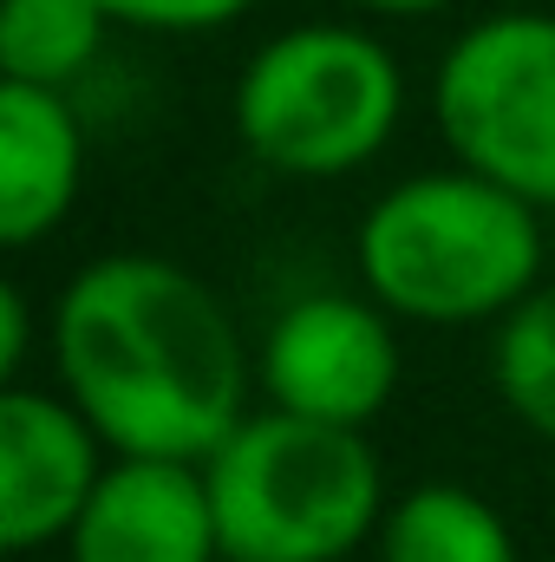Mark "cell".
<instances>
[{"label": "cell", "instance_id": "6da1fadb", "mask_svg": "<svg viewBox=\"0 0 555 562\" xmlns=\"http://www.w3.org/2000/svg\"><path fill=\"white\" fill-rule=\"evenodd\" d=\"M53 367L112 451L209 458L249 419V347L203 276L118 249L86 262L53 307Z\"/></svg>", "mask_w": 555, "mask_h": 562}, {"label": "cell", "instance_id": "7a4b0ae2", "mask_svg": "<svg viewBox=\"0 0 555 562\" xmlns=\"http://www.w3.org/2000/svg\"><path fill=\"white\" fill-rule=\"evenodd\" d=\"M353 262L366 294L399 321L471 327L503 321L523 294L543 288L550 229L530 196L471 164H451L393 183L360 216Z\"/></svg>", "mask_w": 555, "mask_h": 562}, {"label": "cell", "instance_id": "3957f363", "mask_svg": "<svg viewBox=\"0 0 555 562\" xmlns=\"http://www.w3.org/2000/svg\"><path fill=\"white\" fill-rule=\"evenodd\" d=\"M223 562H347L386 517V471L360 425L262 406L209 458Z\"/></svg>", "mask_w": 555, "mask_h": 562}, {"label": "cell", "instance_id": "277c9868", "mask_svg": "<svg viewBox=\"0 0 555 562\" xmlns=\"http://www.w3.org/2000/svg\"><path fill=\"white\" fill-rule=\"evenodd\" d=\"M229 119L256 164L327 183L393 144L406 119V72L366 26H287L249 53Z\"/></svg>", "mask_w": 555, "mask_h": 562}, {"label": "cell", "instance_id": "5b68a950", "mask_svg": "<svg viewBox=\"0 0 555 562\" xmlns=\"http://www.w3.org/2000/svg\"><path fill=\"white\" fill-rule=\"evenodd\" d=\"M431 119L457 164L555 210V13H490L431 72Z\"/></svg>", "mask_w": 555, "mask_h": 562}, {"label": "cell", "instance_id": "8992f818", "mask_svg": "<svg viewBox=\"0 0 555 562\" xmlns=\"http://www.w3.org/2000/svg\"><path fill=\"white\" fill-rule=\"evenodd\" d=\"M399 367L406 360H399L393 307L340 288L287 301L256 353V380L269 406L327 425H360V431L393 406Z\"/></svg>", "mask_w": 555, "mask_h": 562}, {"label": "cell", "instance_id": "52a82bcc", "mask_svg": "<svg viewBox=\"0 0 555 562\" xmlns=\"http://www.w3.org/2000/svg\"><path fill=\"white\" fill-rule=\"evenodd\" d=\"M105 431L79 413L72 393H39L7 380L0 393V550L33 557L72 530L105 477Z\"/></svg>", "mask_w": 555, "mask_h": 562}, {"label": "cell", "instance_id": "ba28073f", "mask_svg": "<svg viewBox=\"0 0 555 562\" xmlns=\"http://www.w3.org/2000/svg\"><path fill=\"white\" fill-rule=\"evenodd\" d=\"M66 562H223L203 464L112 451L99 491L66 530Z\"/></svg>", "mask_w": 555, "mask_h": 562}, {"label": "cell", "instance_id": "9c48e42d", "mask_svg": "<svg viewBox=\"0 0 555 562\" xmlns=\"http://www.w3.org/2000/svg\"><path fill=\"white\" fill-rule=\"evenodd\" d=\"M86 183V132L59 86H0V243L33 249L66 223Z\"/></svg>", "mask_w": 555, "mask_h": 562}, {"label": "cell", "instance_id": "30bf717a", "mask_svg": "<svg viewBox=\"0 0 555 562\" xmlns=\"http://www.w3.org/2000/svg\"><path fill=\"white\" fill-rule=\"evenodd\" d=\"M373 550L380 562H523L503 510L451 477H431L393 497L373 530Z\"/></svg>", "mask_w": 555, "mask_h": 562}, {"label": "cell", "instance_id": "8fae6325", "mask_svg": "<svg viewBox=\"0 0 555 562\" xmlns=\"http://www.w3.org/2000/svg\"><path fill=\"white\" fill-rule=\"evenodd\" d=\"M105 26H112V13L99 0H7L0 7V66H7V79L72 92L99 59Z\"/></svg>", "mask_w": 555, "mask_h": 562}, {"label": "cell", "instance_id": "7c38bea8", "mask_svg": "<svg viewBox=\"0 0 555 562\" xmlns=\"http://www.w3.org/2000/svg\"><path fill=\"white\" fill-rule=\"evenodd\" d=\"M490 380H497V400L530 425L543 445H555V288L523 294L497 321Z\"/></svg>", "mask_w": 555, "mask_h": 562}, {"label": "cell", "instance_id": "4fadbf2b", "mask_svg": "<svg viewBox=\"0 0 555 562\" xmlns=\"http://www.w3.org/2000/svg\"><path fill=\"white\" fill-rule=\"evenodd\" d=\"M99 7L125 26H144V33H223L256 0H99Z\"/></svg>", "mask_w": 555, "mask_h": 562}, {"label": "cell", "instance_id": "5bb4252c", "mask_svg": "<svg viewBox=\"0 0 555 562\" xmlns=\"http://www.w3.org/2000/svg\"><path fill=\"white\" fill-rule=\"evenodd\" d=\"M26 347H33V314H26L20 281H7V288H0V380H20Z\"/></svg>", "mask_w": 555, "mask_h": 562}, {"label": "cell", "instance_id": "9a60e30c", "mask_svg": "<svg viewBox=\"0 0 555 562\" xmlns=\"http://www.w3.org/2000/svg\"><path fill=\"white\" fill-rule=\"evenodd\" d=\"M353 7H366V13H438L451 0H353Z\"/></svg>", "mask_w": 555, "mask_h": 562}, {"label": "cell", "instance_id": "2e32d148", "mask_svg": "<svg viewBox=\"0 0 555 562\" xmlns=\"http://www.w3.org/2000/svg\"><path fill=\"white\" fill-rule=\"evenodd\" d=\"M543 562H555V557H543Z\"/></svg>", "mask_w": 555, "mask_h": 562}]
</instances>
